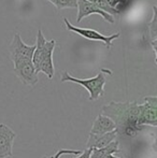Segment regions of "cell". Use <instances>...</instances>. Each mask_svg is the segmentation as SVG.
Instances as JSON below:
<instances>
[{
  "mask_svg": "<svg viewBox=\"0 0 157 158\" xmlns=\"http://www.w3.org/2000/svg\"><path fill=\"white\" fill-rule=\"evenodd\" d=\"M42 158H51V156H43Z\"/></svg>",
  "mask_w": 157,
  "mask_h": 158,
  "instance_id": "obj_20",
  "label": "cell"
},
{
  "mask_svg": "<svg viewBox=\"0 0 157 158\" xmlns=\"http://www.w3.org/2000/svg\"><path fill=\"white\" fill-rule=\"evenodd\" d=\"M88 1L93 2V3L95 4V6H97L99 9H101V10H103L105 12L109 13V14H118V12H116L115 10H114L113 8H111V6L108 4V2L105 1V0H88Z\"/></svg>",
  "mask_w": 157,
  "mask_h": 158,
  "instance_id": "obj_16",
  "label": "cell"
},
{
  "mask_svg": "<svg viewBox=\"0 0 157 158\" xmlns=\"http://www.w3.org/2000/svg\"><path fill=\"white\" fill-rule=\"evenodd\" d=\"M82 153V151H76V150H59L56 154H54L51 158H60V156L66 154H71V155H80Z\"/></svg>",
  "mask_w": 157,
  "mask_h": 158,
  "instance_id": "obj_17",
  "label": "cell"
},
{
  "mask_svg": "<svg viewBox=\"0 0 157 158\" xmlns=\"http://www.w3.org/2000/svg\"><path fill=\"white\" fill-rule=\"evenodd\" d=\"M92 151L93 148H86L85 151H82V153L80 154L79 157L76 158H90V154H92Z\"/></svg>",
  "mask_w": 157,
  "mask_h": 158,
  "instance_id": "obj_18",
  "label": "cell"
},
{
  "mask_svg": "<svg viewBox=\"0 0 157 158\" xmlns=\"http://www.w3.org/2000/svg\"><path fill=\"white\" fill-rule=\"evenodd\" d=\"M13 64H14V73L23 84L35 86L38 83V73L31 59H19L13 61Z\"/></svg>",
  "mask_w": 157,
  "mask_h": 158,
  "instance_id": "obj_5",
  "label": "cell"
},
{
  "mask_svg": "<svg viewBox=\"0 0 157 158\" xmlns=\"http://www.w3.org/2000/svg\"><path fill=\"white\" fill-rule=\"evenodd\" d=\"M56 46V40H48L43 35L41 29L37 33L36 48L32 55L31 61L36 68L37 73L42 72L50 80L53 79L55 72L54 63H53V53Z\"/></svg>",
  "mask_w": 157,
  "mask_h": 158,
  "instance_id": "obj_2",
  "label": "cell"
},
{
  "mask_svg": "<svg viewBox=\"0 0 157 158\" xmlns=\"http://www.w3.org/2000/svg\"><path fill=\"white\" fill-rule=\"evenodd\" d=\"M116 129V125L113 119L109 116L103 114H99L94 121L93 127L90 129V133L94 135H101V133H107L110 131H113Z\"/></svg>",
  "mask_w": 157,
  "mask_h": 158,
  "instance_id": "obj_11",
  "label": "cell"
},
{
  "mask_svg": "<svg viewBox=\"0 0 157 158\" xmlns=\"http://www.w3.org/2000/svg\"><path fill=\"white\" fill-rule=\"evenodd\" d=\"M105 158H123V157H116V156H114V155H109V156H107Z\"/></svg>",
  "mask_w": 157,
  "mask_h": 158,
  "instance_id": "obj_19",
  "label": "cell"
},
{
  "mask_svg": "<svg viewBox=\"0 0 157 158\" xmlns=\"http://www.w3.org/2000/svg\"><path fill=\"white\" fill-rule=\"evenodd\" d=\"M105 1L108 2V4H109L111 8H113L118 14H121V13L129 6L131 0H105Z\"/></svg>",
  "mask_w": 157,
  "mask_h": 158,
  "instance_id": "obj_15",
  "label": "cell"
},
{
  "mask_svg": "<svg viewBox=\"0 0 157 158\" xmlns=\"http://www.w3.org/2000/svg\"><path fill=\"white\" fill-rule=\"evenodd\" d=\"M105 74H112V72L109 69H101L100 72L94 77L90 79H78V77H72L67 71L61 73L60 81L61 82H72V83L79 84L83 86L89 94L88 100L89 101H95L98 100L101 96L105 94V84L107 82V75Z\"/></svg>",
  "mask_w": 157,
  "mask_h": 158,
  "instance_id": "obj_3",
  "label": "cell"
},
{
  "mask_svg": "<svg viewBox=\"0 0 157 158\" xmlns=\"http://www.w3.org/2000/svg\"><path fill=\"white\" fill-rule=\"evenodd\" d=\"M140 125L157 126V97L149 96L144 98V102L140 104Z\"/></svg>",
  "mask_w": 157,
  "mask_h": 158,
  "instance_id": "obj_6",
  "label": "cell"
},
{
  "mask_svg": "<svg viewBox=\"0 0 157 158\" xmlns=\"http://www.w3.org/2000/svg\"><path fill=\"white\" fill-rule=\"evenodd\" d=\"M78 16H76V23H81L83 19L89 16L92 14H98L102 17L105 21H107L110 24H114L113 15L105 12L103 10L99 9L97 6H95L93 2L88 0H79L78 1Z\"/></svg>",
  "mask_w": 157,
  "mask_h": 158,
  "instance_id": "obj_8",
  "label": "cell"
},
{
  "mask_svg": "<svg viewBox=\"0 0 157 158\" xmlns=\"http://www.w3.org/2000/svg\"><path fill=\"white\" fill-rule=\"evenodd\" d=\"M149 33L151 37V46L153 48L154 55H155V61L157 60V50H156V44H157V8L156 6H153V17L152 21L149 23Z\"/></svg>",
  "mask_w": 157,
  "mask_h": 158,
  "instance_id": "obj_13",
  "label": "cell"
},
{
  "mask_svg": "<svg viewBox=\"0 0 157 158\" xmlns=\"http://www.w3.org/2000/svg\"><path fill=\"white\" fill-rule=\"evenodd\" d=\"M15 132L9 126L0 124V158L13 156V144L15 140Z\"/></svg>",
  "mask_w": 157,
  "mask_h": 158,
  "instance_id": "obj_9",
  "label": "cell"
},
{
  "mask_svg": "<svg viewBox=\"0 0 157 158\" xmlns=\"http://www.w3.org/2000/svg\"><path fill=\"white\" fill-rule=\"evenodd\" d=\"M35 48H36V44L35 45H27L22 40L19 33H15L14 38L9 46L10 57L12 61L19 60V59H31Z\"/></svg>",
  "mask_w": 157,
  "mask_h": 158,
  "instance_id": "obj_7",
  "label": "cell"
},
{
  "mask_svg": "<svg viewBox=\"0 0 157 158\" xmlns=\"http://www.w3.org/2000/svg\"><path fill=\"white\" fill-rule=\"evenodd\" d=\"M101 114L113 119L118 133H124L127 137H134L145 127L140 125V104L137 101H112L102 106Z\"/></svg>",
  "mask_w": 157,
  "mask_h": 158,
  "instance_id": "obj_1",
  "label": "cell"
},
{
  "mask_svg": "<svg viewBox=\"0 0 157 158\" xmlns=\"http://www.w3.org/2000/svg\"><path fill=\"white\" fill-rule=\"evenodd\" d=\"M116 135H118V130L116 129L107 133H101V135H94V133L89 132L87 143H86V148H103V146L111 143L112 141H114L116 139Z\"/></svg>",
  "mask_w": 157,
  "mask_h": 158,
  "instance_id": "obj_10",
  "label": "cell"
},
{
  "mask_svg": "<svg viewBox=\"0 0 157 158\" xmlns=\"http://www.w3.org/2000/svg\"><path fill=\"white\" fill-rule=\"evenodd\" d=\"M64 23H65V26H66V28H67V30L78 33L79 35H81V37L85 38V39H87V40H90V41L102 42L103 45H105L107 48H110L112 45H113V44H112L113 40H116L121 37V33L119 32L113 33V35H102V33L98 32L97 30H94V29L76 27V26L72 25V24L68 21V19H64Z\"/></svg>",
  "mask_w": 157,
  "mask_h": 158,
  "instance_id": "obj_4",
  "label": "cell"
},
{
  "mask_svg": "<svg viewBox=\"0 0 157 158\" xmlns=\"http://www.w3.org/2000/svg\"><path fill=\"white\" fill-rule=\"evenodd\" d=\"M118 141L114 140L108 145L103 146L100 148H93L92 154H90V158H105L109 155L118 154L121 153V150L118 148Z\"/></svg>",
  "mask_w": 157,
  "mask_h": 158,
  "instance_id": "obj_12",
  "label": "cell"
},
{
  "mask_svg": "<svg viewBox=\"0 0 157 158\" xmlns=\"http://www.w3.org/2000/svg\"><path fill=\"white\" fill-rule=\"evenodd\" d=\"M57 10H63V9H76L78 8L79 0H48Z\"/></svg>",
  "mask_w": 157,
  "mask_h": 158,
  "instance_id": "obj_14",
  "label": "cell"
}]
</instances>
